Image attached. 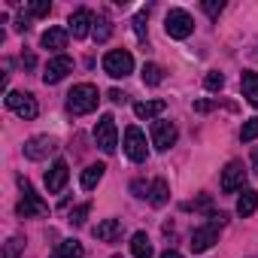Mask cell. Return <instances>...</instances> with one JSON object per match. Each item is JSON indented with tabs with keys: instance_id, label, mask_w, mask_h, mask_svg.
Instances as JSON below:
<instances>
[{
	"instance_id": "6da1fadb",
	"label": "cell",
	"mask_w": 258,
	"mask_h": 258,
	"mask_svg": "<svg viewBox=\"0 0 258 258\" xmlns=\"http://www.w3.org/2000/svg\"><path fill=\"white\" fill-rule=\"evenodd\" d=\"M97 103H100V91L91 82H79L67 94V112L70 115H88V112L97 109Z\"/></svg>"
},
{
	"instance_id": "7a4b0ae2",
	"label": "cell",
	"mask_w": 258,
	"mask_h": 258,
	"mask_svg": "<svg viewBox=\"0 0 258 258\" xmlns=\"http://www.w3.org/2000/svg\"><path fill=\"white\" fill-rule=\"evenodd\" d=\"M103 70H106V76H112V79H124L127 73H134V58H131V52H124V49L106 52V55H103Z\"/></svg>"
},
{
	"instance_id": "3957f363",
	"label": "cell",
	"mask_w": 258,
	"mask_h": 258,
	"mask_svg": "<svg viewBox=\"0 0 258 258\" xmlns=\"http://www.w3.org/2000/svg\"><path fill=\"white\" fill-rule=\"evenodd\" d=\"M164 31H167L170 40H185V37H191V31H195V19H191L185 10H170L167 19H164Z\"/></svg>"
},
{
	"instance_id": "277c9868",
	"label": "cell",
	"mask_w": 258,
	"mask_h": 258,
	"mask_svg": "<svg viewBox=\"0 0 258 258\" xmlns=\"http://www.w3.org/2000/svg\"><path fill=\"white\" fill-rule=\"evenodd\" d=\"M19 185H22L25 198L19 201L16 213H19L22 219H31V216H46V213H49V204H43V201H40V195H37V191L28 185V179H19Z\"/></svg>"
},
{
	"instance_id": "5b68a950",
	"label": "cell",
	"mask_w": 258,
	"mask_h": 258,
	"mask_svg": "<svg viewBox=\"0 0 258 258\" xmlns=\"http://www.w3.org/2000/svg\"><path fill=\"white\" fill-rule=\"evenodd\" d=\"M94 140H97V146H100L106 155L115 152V146H118V131H115V118H112V115H100V121L94 124Z\"/></svg>"
},
{
	"instance_id": "8992f818",
	"label": "cell",
	"mask_w": 258,
	"mask_h": 258,
	"mask_svg": "<svg viewBox=\"0 0 258 258\" xmlns=\"http://www.w3.org/2000/svg\"><path fill=\"white\" fill-rule=\"evenodd\" d=\"M124 155L131 158V161H137V164L149 158V146H146V137H143V131H140L137 124H131V127L124 131Z\"/></svg>"
},
{
	"instance_id": "52a82bcc",
	"label": "cell",
	"mask_w": 258,
	"mask_h": 258,
	"mask_svg": "<svg viewBox=\"0 0 258 258\" xmlns=\"http://www.w3.org/2000/svg\"><path fill=\"white\" fill-rule=\"evenodd\" d=\"M7 106H10L19 118H25V121L37 118V112H40L34 94H28V91H10V94H7Z\"/></svg>"
},
{
	"instance_id": "ba28073f",
	"label": "cell",
	"mask_w": 258,
	"mask_h": 258,
	"mask_svg": "<svg viewBox=\"0 0 258 258\" xmlns=\"http://www.w3.org/2000/svg\"><path fill=\"white\" fill-rule=\"evenodd\" d=\"M55 149H58V140L49 137V134H40V137H31V140L25 143V158H28V161H43V158H49Z\"/></svg>"
},
{
	"instance_id": "9c48e42d",
	"label": "cell",
	"mask_w": 258,
	"mask_h": 258,
	"mask_svg": "<svg viewBox=\"0 0 258 258\" xmlns=\"http://www.w3.org/2000/svg\"><path fill=\"white\" fill-rule=\"evenodd\" d=\"M243 185H246V164L243 161H228V167L222 170V191L234 195V191H243Z\"/></svg>"
},
{
	"instance_id": "30bf717a",
	"label": "cell",
	"mask_w": 258,
	"mask_h": 258,
	"mask_svg": "<svg viewBox=\"0 0 258 258\" xmlns=\"http://www.w3.org/2000/svg\"><path fill=\"white\" fill-rule=\"evenodd\" d=\"M176 137H179V131H176L173 121H155V124H152V146H155L158 152H167V149L176 143Z\"/></svg>"
},
{
	"instance_id": "8fae6325",
	"label": "cell",
	"mask_w": 258,
	"mask_h": 258,
	"mask_svg": "<svg viewBox=\"0 0 258 258\" xmlns=\"http://www.w3.org/2000/svg\"><path fill=\"white\" fill-rule=\"evenodd\" d=\"M216 243H219V225L207 222V225L195 228V234H191V252H207Z\"/></svg>"
},
{
	"instance_id": "7c38bea8",
	"label": "cell",
	"mask_w": 258,
	"mask_h": 258,
	"mask_svg": "<svg viewBox=\"0 0 258 258\" xmlns=\"http://www.w3.org/2000/svg\"><path fill=\"white\" fill-rule=\"evenodd\" d=\"M70 70H73V61H70L67 55H55V58L46 64V70H43V82H46V85H58Z\"/></svg>"
},
{
	"instance_id": "4fadbf2b",
	"label": "cell",
	"mask_w": 258,
	"mask_h": 258,
	"mask_svg": "<svg viewBox=\"0 0 258 258\" xmlns=\"http://www.w3.org/2000/svg\"><path fill=\"white\" fill-rule=\"evenodd\" d=\"M91 25H94V13L82 7V10H76V13L70 16V28H67V34H73V40H85L88 31H91Z\"/></svg>"
},
{
	"instance_id": "5bb4252c",
	"label": "cell",
	"mask_w": 258,
	"mask_h": 258,
	"mask_svg": "<svg viewBox=\"0 0 258 258\" xmlns=\"http://www.w3.org/2000/svg\"><path fill=\"white\" fill-rule=\"evenodd\" d=\"M67 179H70L67 161H55V164L46 170V188H49V195H58V191L67 185Z\"/></svg>"
},
{
	"instance_id": "9a60e30c",
	"label": "cell",
	"mask_w": 258,
	"mask_h": 258,
	"mask_svg": "<svg viewBox=\"0 0 258 258\" xmlns=\"http://www.w3.org/2000/svg\"><path fill=\"white\" fill-rule=\"evenodd\" d=\"M121 219H103L97 228H94V237L100 240V243H115L118 237H121Z\"/></svg>"
},
{
	"instance_id": "2e32d148",
	"label": "cell",
	"mask_w": 258,
	"mask_h": 258,
	"mask_svg": "<svg viewBox=\"0 0 258 258\" xmlns=\"http://www.w3.org/2000/svg\"><path fill=\"white\" fill-rule=\"evenodd\" d=\"M164 109H167L164 100H140V103H134V115L137 118H146V121L149 118H158Z\"/></svg>"
},
{
	"instance_id": "e0dca14e",
	"label": "cell",
	"mask_w": 258,
	"mask_h": 258,
	"mask_svg": "<svg viewBox=\"0 0 258 258\" xmlns=\"http://www.w3.org/2000/svg\"><path fill=\"white\" fill-rule=\"evenodd\" d=\"M67 31L64 28H49L46 34H43V49H49V52H61L64 46H67Z\"/></svg>"
},
{
	"instance_id": "ac0fdd59",
	"label": "cell",
	"mask_w": 258,
	"mask_h": 258,
	"mask_svg": "<svg viewBox=\"0 0 258 258\" xmlns=\"http://www.w3.org/2000/svg\"><path fill=\"white\" fill-rule=\"evenodd\" d=\"M240 88H243V97H246L252 106H258V73H255V70H246V73L240 76Z\"/></svg>"
},
{
	"instance_id": "d6986e66",
	"label": "cell",
	"mask_w": 258,
	"mask_h": 258,
	"mask_svg": "<svg viewBox=\"0 0 258 258\" xmlns=\"http://www.w3.org/2000/svg\"><path fill=\"white\" fill-rule=\"evenodd\" d=\"M131 255L134 258H152V243H149V234L146 231H137L131 237Z\"/></svg>"
},
{
	"instance_id": "ffe728a7",
	"label": "cell",
	"mask_w": 258,
	"mask_h": 258,
	"mask_svg": "<svg viewBox=\"0 0 258 258\" xmlns=\"http://www.w3.org/2000/svg\"><path fill=\"white\" fill-rule=\"evenodd\" d=\"M255 207H258V191H252V188H243V195L237 198V213H240L243 219H249V216L255 213Z\"/></svg>"
},
{
	"instance_id": "44dd1931",
	"label": "cell",
	"mask_w": 258,
	"mask_h": 258,
	"mask_svg": "<svg viewBox=\"0 0 258 258\" xmlns=\"http://www.w3.org/2000/svg\"><path fill=\"white\" fill-rule=\"evenodd\" d=\"M103 173H106V167H103V164H91V167H85V170H82V179H79V182H82V188H85V191L97 188V182L103 179Z\"/></svg>"
},
{
	"instance_id": "7402d4cb",
	"label": "cell",
	"mask_w": 258,
	"mask_h": 258,
	"mask_svg": "<svg viewBox=\"0 0 258 258\" xmlns=\"http://www.w3.org/2000/svg\"><path fill=\"white\" fill-rule=\"evenodd\" d=\"M167 201H170V188H167V182H164V179H155L152 188H149V204H152V207H164Z\"/></svg>"
},
{
	"instance_id": "603a6c76",
	"label": "cell",
	"mask_w": 258,
	"mask_h": 258,
	"mask_svg": "<svg viewBox=\"0 0 258 258\" xmlns=\"http://www.w3.org/2000/svg\"><path fill=\"white\" fill-rule=\"evenodd\" d=\"M85 252H82V243L79 240H64V243H58V249L52 252V258H82Z\"/></svg>"
},
{
	"instance_id": "cb8c5ba5",
	"label": "cell",
	"mask_w": 258,
	"mask_h": 258,
	"mask_svg": "<svg viewBox=\"0 0 258 258\" xmlns=\"http://www.w3.org/2000/svg\"><path fill=\"white\" fill-rule=\"evenodd\" d=\"M140 76H143V85H152V88H155V85H161L164 70H161L158 64H143V73H140Z\"/></svg>"
},
{
	"instance_id": "d4e9b609",
	"label": "cell",
	"mask_w": 258,
	"mask_h": 258,
	"mask_svg": "<svg viewBox=\"0 0 258 258\" xmlns=\"http://www.w3.org/2000/svg\"><path fill=\"white\" fill-rule=\"evenodd\" d=\"M109 34H112L109 19H97V22H94V40H97V43H106V40H109Z\"/></svg>"
},
{
	"instance_id": "484cf974",
	"label": "cell",
	"mask_w": 258,
	"mask_h": 258,
	"mask_svg": "<svg viewBox=\"0 0 258 258\" xmlns=\"http://www.w3.org/2000/svg\"><path fill=\"white\" fill-rule=\"evenodd\" d=\"M222 85H225V76H222L219 70H210V73L204 76V88H207V91H222Z\"/></svg>"
},
{
	"instance_id": "4316f807",
	"label": "cell",
	"mask_w": 258,
	"mask_h": 258,
	"mask_svg": "<svg viewBox=\"0 0 258 258\" xmlns=\"http://www.w3.org/2000/svg\"><path fill=\"white\" fill-rule=\"evenodd\" d=\"M258 137V118H249L246 124H243V131H240V140L243 143H252Z\"/></svg>"
},
{
	"instance_id": "83f0119b",
	"label": "cell",
	"mask_w": 258,
	"mask_h": 258,
	"mask_svg": "<svg viewBox=\"0 0 258 258\" xmlns=\"http://www.w3.org/2000/svg\"><path fill=\"white\" fill-rule=\"evenodd\" d=\"M146 13H149V10H140V13L134 16V31H137V37H140V43H146Z\"/></svg>"
},
{
	"instance_id": "f1b7e54d",
	"label": "cell",
	"mask_w": 258,
	"mask_h": 258,
	"mask_svg": "<svg viewBox=\"0 0 258 258\" xmlns=\"http://www.w3.org/2000/svg\"><path fill=\"white\" fill-rule=\"evenodd\" d=\"M88 210H91V204H79V207L70 213V225H76V228H79V225H85V216H88Z\"/></svg>"
},
{
	"instance_id": "f546056e",
	"label": "cell",
	"mask_w": 258,
	"mask_h": 258,
	"mask_svg": "<svg viewBox=\"0 0 258 258\" xmlns=\"http://www.w3.org/2000/svg\"><path fill=\"white\" fill-rule=\"evenodd\" d=\"M22 249H25V240H22V237H13V240L7 243V252H4V258H16Z\"/></svg>"
},
{
	"instance_id": "4dcf8cb0",
	"label": "cell",
	"mask_w": 258,
	"mask_h": 258,
	"mask_svg": "<svg viewBox=\"0 0 258 258\" xmlns=\"http://www.w3.org/2000/svg\"><path fill=\"white\" fill-rule=\"evenodd\" d=\"M49 0H37V4H31L28 7V16H49Z\"/></svg>"
},
{
	"instance_id": "1f68e13d",
	"label": "cell",
	"mask_w": 258,
	"mask_h": 258,
	"mask_svg": "<svg viewBox=\"0 0 258 258\" xmlns=\"http://www.w3.org/2000/svg\"><path fill=\"white\" fill-rule=\"evenodd\" d=\"M201 7H204V13H207V16H219V13L225 10V4H222V0H204Z\"/></svg>"
},
{
	"instance_id": "d6a6232c",
	"label": "cell",
	"mask_w": 258,
	"mask_h": 258,
	"mask_svg": "<svg viewBox=\"0 0 258 258\" xmlns=\"http://www.w3.org/2000/svg\"><path fill=\"white\" fill-rule=\"evenodd\" d=\"M149 188H152V185H146L143 179H137V182H131V191H134L137 198H146V195H149Z\"/></svg>"
},
{
	"instance_id": "836d02e7",
	"label": "cell",
	"mask_w": 258,
	"mask_h": 258,
	"mask_svg": "<svg viewBox=\"0 0 258 258\" xmlns=\"http://www.w3.org/2000/svg\"><path fill=\"white\" fill-rule=\"evenodd\" d=\"M210 207H213V198H210V195H201V198L195 201V210H204V213H213Z\"/></svg>"
},
{
	"instance_id": "e575fe53",
	"label": "cell",
	"mask_w": 258,
	"mask_h": 258,
	"mask_svg": "<svg viewBox=\"0 0 258 258\" xmlns=\"http://www.w3.org/2000/svg\"><path fill=\"white\" fill-rule=\"evenodd\" d=\"M28 28H31V19H28V16H19V19H16V31H19V34H25Z\"/></svg>"
},
{
	"instance_id": "d590c367",
	"label": "cell",
	"mask_w": 258,
	"mask_h": 258,
	"mask_svg": "<svg viewBox=\"0 0 258 258\" xmlns=\"http://www.w3.org/2000/svg\"><path fill=\"white\" fill-rule=\"evenodd\" d=\"M106 97H109L112 103H124V100H127V94H124V91H118V88H112V91H109Z\"/></svg>"
},
{
	"instance_id": "8d00e7d4",
	"label": "cell",
	"mask_w": 258,
	"mask_h": 258,
	"mask_svg": "<svg viewBox=\"0 0 258 258\" xmlns=\"http://www.w3.org/2000/svg\"><path fill=\"white\" fill-rule=\"evenodd\" d=\"M213 106H216L213 100H195V112H210Z\"/></svg>"
},
{
	"instance_id": "74e56055",
	"label": "cell",
	"mask_w": 258,
	"mask_h": 258,
	"mask_svg": "<svg viewBox=\"0 0 258 258\" xmlns=\"http://www.w3.org/2000/svg\"><path fill=\"white\" fill-rule=\"evenodd\" d=\"M161 258H182V255H179V252H176V249H167V252H164V255H161Z\"/></svg>"
},
{
	"instance_id": "f35d334b",
	"label": "cell",
	"mask_w": 258,
	"mask_h": 258,
	"mask_svg": "<svg viewBox=\"0 0 258 258\" xmlns=\"http://www.w3.org/2000/svg\"><path fill=\"white\" fill-rule=\"evenodd\" d=\"M252 164H255V173H258V149L252 152Z\"/></svg>"
},
{
	"instance_id": "ab89813d",
	"label": "cell",
	"mask_w": 258,
	"mask_h": 258,
	"mask_svg": "<svg viewBox=\"0 0 258 258\" xmlns=\"http://www.w3.org/2000/svg\"><path fill=\"white\" fill-rule=\"evenodd\" d=\"M112 258H121V255H112Z\"/></svg>"
}]
</instances>
